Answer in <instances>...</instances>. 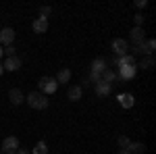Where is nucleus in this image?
I'll use <instances>...</instances> for the list:
<instances>
[{"label":"nucleus","mask_w":156,"mask_h":154,"mask_svg":"<svg viewBox=\"0 0 156 154\" xmlns=\"http://www.w3.org/2000/svg\"><path fill=\"white\" fill-rule=\"evenodd\" d=\"M25 100H27L29 106L36 108V110H44V108H48V98L42 94V92H29Z\"/></svg>","instance_id":"obj_1"},{"label":"nucleus","mask_w":156,"mask_h":154,"mask_svg":"<svg viewBox=\"0 0 156 154\" xmlns=\"http://www.w3.org/2000/svg\"><path fill=\"white\" fill-rule=\"evenodd\" d=\"M135 73H137V67L135 65H123V67H119V71H117V81L119 83L129 81V79L135 77Z\"/></svg>","instance_id":"obj_2"},{"label":"nucleus","mask_w":156,"mask_h":154,"mask_svg":"<svg viewBox=\"0 0 156 154\" xmlns=\"http://www.w3.org/2000/svg\"><path fill=\"white\" fill-rule=\"evenodd\" d=\"M37 85H40V92H42L44 96L46 94H54V92L58 90V83H56L54 77H42Z\"/></svg>","instance_id":"obj_3"},{"label":"nucleus","mask_w":156,"mask_h":154,"mask_svg":"<svg viewBox=\"0 0 156 154\" xmlns=\"http://www.w3.org/2000/svg\"><path fill=\"white\" fill-rule=\"evenodd\" d=\"M19 148H21V146H19V138H15V135L4 138V142H2V146H0L2 154H15Z\"/></svg>","instance_id":"obj_4"},{"label":"nucleus","mask_w":156,"mask_h":154,"mask_svg":"<svg viewBox=\"0 0 156 154\" xmlns=\"http://www.w3.org/2000/svg\"><path fill=\"white\" fill-rule=\"evenodd\" d=\"M112 52H115V56H125V54H129V44H127V40H123V38H117V40H112Z\"/></svg>","instance_id":"obj_5"},{"label":"nucleus","mask_w":156,"mask_h":154,"mask_svg":"<svg viewBox=\"0 0 156 154\" xmlns=\"http://www.w3.org/2000/svg\"><path fill=\"white\" fill-rule=\"evenodd\" d=\"M12 42H15V29L12 27L0 29V46H12Z\"/></svg>","instance_id":"obj_6"},{"label":"nucleus","mask_w":156,"mask_h":154,"mask_svg":"<svg viewBox=\"0 0 156 154\" xmlns=\"http://www.w3.org/2000/svg\"><path fill=\"white\" fill-rule=\"evenodd\" d=\"M21 65H23V60L19 59L17 54H15V56H9V59L2 63L4 71H11V73H12V71H19V69H21Z\"/></svg>","instance_id":"obj_7"},{"label":"nucleus","mask_w":156,"mask_h":154,"mask_svg":"<svg viewBox=\"0 0 156 154\" xmlns=\"http://www.w3.org/2000/svg\"><path fill=\"white\" fill-rule=\"evenodd\" d=\"M9 100H11V104L19 106V104L25 102V96H23V92H21L19 88H11V90H9Z\"/></svg>","instance_id":"obj_8"},{"label":"nucleus","mask_w":156,"mask_h":154,"mask_svg":"<svg viewBox=\"0 0 156 154\" xmlns=\"http://www.w3.org/2000/svg\"><path fill=\"white\" fill-rule=\"evenodd\" d=\"M94 90H96V94L100 96V98H104V96H108V94H110V90H112V85L100 79L98 83H94Z\"/></svg>","instance_id":"obj_9"},{"label":"nucleus","mask_w":156,"mask_h":154,"mask_svg":"<svg viewBox=\"0 0 156 154\" xmlns=\"http://www.w3.org/2000/svg\"><path fill=\"white\" fill-rule=\"evenodd\" d=\"M31 29H34L36 34H46V31H48V19H40V17H37L36 21L31 23Z\"/></svg>","instance_id":"obj_10"},{"label":"nucleus","mask_w":156,"mask_h":154,"mask_svg":"<svg viewBox=\"0 0 156 154\" xmlns=\"http://www.w3.org/2000/svg\"><path fill=\"white\" fill-rule=\"evenodd\" d=\"M129 40H131L133 44H140V42H144L146 36H144V27H133L131 31H129Z\"/></svg>","instance_id":"obj_11"},{"label":"nucleus","mask_w":156,"mask_h":154,"mask_svg":"<svg viewBox=\"0 0 156 154\" xmlns=\"http://www.w3.org/2000/svg\"><path fill=\"white\" fill-rule=\"evenodd\" d=\"M81 96H83V90H81V85H71V88H69V92H67V98H69L71 102H77V100H81Z\"/></svg>","instance_id":"obj_12"},{"label":"nucleus","mask_w":156,"mask_h":154,"mask_svg":"<svg viewBox=\"0 0 156 154\" xmlns=\"http://www.w3.org/2000/svg\"><path fill=\"white\" fill-rule=\"evenodd\" d=\"M117 98H119V104H121L123 108H131L133 104H135V98H133V94H119Z\"/></svg>","instance_id":"obj_13"},{"label":"nucleus","mask_w":156,"mask_h":154,"mask_svg":"<svg viewBox=\"0 0 156 154\" xmlns=\"http://www.w3.org/2000/svg\"><path fill=\"white\" fill-rule=\"evenodd\" d=\"M108 69V63L104 59H94L92 60V71L94 73H100L102 75V71H106Z\"/></svg>","instance_id":"obj_14"},{"label":"nucleus","mask_w":156,"mask_h":154,"mask_svg":"<svg viewBox=\"0 0 156 154\" xmlns=\"http://www.w3.org/2000/svg\"><path fill=\"white\" fill-rule=\"evenodd\" d=\"M127 152H129V154H144L146 152V144H142V142H131L129 146H127Z\"/></svg>","instance_id":"obj_15"},{"label":"nucleus","mask_w":156,"mask_h":154,"mask_svg":"<svg viewBox=\"0 0 156 154\" xmlns=\"http://www.w3.org/2000/svg\"><path fill=\"white\" fill-rule=\"evenodd\" d=\"M54 79H56V83H60V85H62V83H69V79H71V71H69V69H60L58 75H56Z\"/></svg>","instance_id":"obj_16"},{"label":"nucleus","mask_w":156,"mask_h":154,"mask_svg":"<svg viewBox=\"0 0 156 154\" xmlns=\"http://www.w3.org/2000/svg\"><path fill=\"white\" fill-rule=\"evenodd\" d=\"M102 81H106V83H110V85H112V83L117 81V73L108 67L106 71H102Z\"/></svg>","instance_id":"obj_17"},{"label":"nucleus","mask_w":156,"mask_h":154,"mask_svg":"<svg viewBox=\"0 0 156 154\" xmlns=\"http://www.w3.org/2000/svg\"><path fill=\"white\" fill-rule=\"evenodd\" d=\"M154 63H156L154 56H144V59L140 60L135 67H142V69H152V67H154Z\"/></svg>","instance_id":"obj_18"},{"label":"nucleus","mask_w":156,"mask_h":154,"mask_svg":"<svg viewBox=\"0 0 156 154\" xmlns=\"http://www.w3.org/2000/svg\"><path fill=\"white\" fill-rule=\"evenodd\" d=\"M31 152L34 154H48V146H46V142H37Z\"/></svg>","instance_id":"obj_19"},{"label":"nucleus","mask_w":156,"mask_h":154,"mask_svg":"<svg viewBox=\"0 0 156 154\" xmlns=\"http://www.w3.org/2000/svg\"><path fill=\"white\" fill-rule=\"evenodd\" d=\"M117 144H119V148H121V150H127V146L131 144V140H129L127 135H119V140H117Z\"/></svg>","instance_id":"obj_20"},{"label":"nucleus","mask_w":156,"mask_h":154,"mask_svg":"<svg viewBox=\"0 0 156 154\" xmlns=\"http://www.w3.org/2000/svg\"><path fill=\"white\" fill-rule=\"evenodd\" d=\"M52 13L50 6H40V19H48V15Z\"/></svg>","instance_id":"obj_21"},{"label":"nucleus","mask_w":156,"mask_h":154,"mask_svg":"<svg viewBox=\"0 0 156 154\" xmlns=\"http://www.w3.org/2000/svg\"><path fill=\"white\" fill-rule=\"evenodd\" d=\"M133 21H135V27H142V25H144V15L137 13V15L133 17Z\"/></svg>","instance_id":"obj_22"},{"label":"nucleus","mask_w":156,"mask_h":154,"mask_svg":"<svg viewBox=\"0 0 156 154\" xmlns=\"http://www.w3.org/2000/svg\"><path fill=\"white\" fill-rule=\"evenodd\" d=\"M2 54H6V59H9V56H15V46H6L2 50Z\"/></svg>","instance_id":"obj_23"},{"label":"nucleus","mask_w":156,"mask_h":154,"mask_svg":"<svg viewBox=\"0 0 156 154\" xmlns=\"http://www.w3.org/2000/svg\"><path fill=\"white\" fill-rule=\"evenodd\" d=\"M135 6H137V9H146L148 2H146V0H135Z\"/></svg>","instance_id":"obj_24"},{"label":"nucleus","mask_w":156,"mask_h":154,"mask_svg":"<svg viewBox=\"0 0 156 154\" xmlns=\"http://www.w3.org/2000/svg\"><path fill=\"white\" fill-rule=\"evenodd\" d=\"M92 85V81L90 79H83V83H81V90H85V88H90Z\"/></svg>","instance_id":"obj_25"},{"label":"nucleus","mask_w":156,"mask_h":154,"mask_svg":"<svg viewBox=\"0 0 156 154\" xmlns=\"http://www.w3.org/2000/svg\"><path fill=\"white\" fill-rule=\"evenodd\" d=\"M15 154H27V150H25V148H19V150H17Z\"/></svg>","instance_id":"obj_26"},{"label":"nucleus","mask_w":156,"mask_h":154,"mask_svg":"<svg viewBox=\"0 0 156 154\" xmlns=\"http://www.w3.org/2000/svg\"><path fill=\"white\" fill-rule=\"evenodd\" d=\"M117 154H129V152H127V150H119Z\"/></svg>","instance_id":"obj_27"},{"label":"nucleus","mask_w":156,"mask_h":154,"mask_svg":"<svg viewBox=\"0 0 156 154\" xmlns=\"http://www.w3.org/2000/svg\"><path fill=\"white\" fill-rule=\"evenodd\" d=\"M2 73H4V67H2V63H0V75H2Z\"/></svg>","instance_id":"obj_28"},{"label":"nucleus","mask_w":156,"mask_h":154,"mask_svg":"<svg viewBox=\"0 0 156 154\" xmlns=\"http://www.w3.org/2000/svg\"><path fill=\"white\" fill-rule=\"evenodd\" d=\"M0 59H2V46H0Z\"/></svg>","instance_id":"obj_29"},{"label":"nucleus","mask_w":156,"mask_h":154,"mask_svg":"<svg viewBox=\"0 0 156 154\" xmlns=\"http://www.w3.org/2000/svg\"><path fill=\"white\" fill-rule=\"evenodd\" d=\"M0 154H2V150H0Z\"/></svg>","instance_id":"obj_30"}]
</instances>
